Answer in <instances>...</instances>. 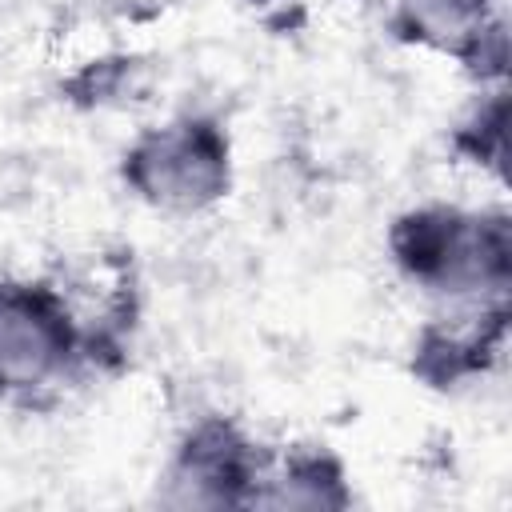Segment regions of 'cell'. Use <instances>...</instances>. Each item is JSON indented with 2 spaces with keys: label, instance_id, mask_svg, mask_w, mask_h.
Listing matches in <instances>:
<instances>
[{
  "label": "cell",
  "instance_id": "obj_1",
  "mask_svg": "<svg viewBox=\"0 0 512 512\" xmlns=\"http://www.w3.org/2000/svg\"><path fill=\"white\" fill-rule=\"evenodd\" d=\"M396 264L440 296H504L508 224L504 216H464L456 208H420L392 228Z\"/></svg>",
  "mask_w": 512,
  "mask_h": 512
},
{
  "label": "cell",
  "instance_id": "obj_2",
  "mask_svg": "<svg viewBox=\"0 0 512 512\" xmlns=\"http://www.w3.org/2000/svg\"><path fill=\"white\" fill-rule=\"evenodd\" d=\"M124 180L156 208L196 212L228 188V140L196 116L152 128L128 148Z\"/></svg>",
  "mask_w": 512,
  "mask_h": 512
},
{
  "label": "cell",
  "instance_id": "obj_3",
  "mask_svg": "<svg viewBox=\"0 0 512 512\" xmlns=\"http://www.w3.org/2000/svg\"><path fill=\"white\" fill-rule=\"evenodd\" d=\"M72 352V316L48 284H0V392L56 380Z\"/></svg>",
  "mask_w": 512,
  "mask_h": 512
},
{
  "label": "cell",
  "instance_id": "obj_4",
  "mask_svg": "<svg viewBox=\"0 0 512 512\" xmlns=\"http://www.w3.org/2000/svg\"><path fill=\"white\" fill-rule=\"evenodd\" d=\"M168 484V504H240L248 500V484H256V464L228 424H204L180 448Z\"/></svg>",
  "mask_w": 512,
  "mask_h": 512
},
{
  "label": "cell",
  "instance_id": "obj_5",
  "mask_svg": "<svg viewBox=\"0 0 512 512\" xmlns=\"http://www.w3.org/2000/svg\"><path fill=\"white\" fill-rule=\"evenodd\" d=\"M396 28L408 40L476 60L500 24H488V0H396Z\"/></svg>",
  "mask_w": 512,
  "mask_h": 512
},
{
  "label": "cell",
  "instance_id": "obj_6",
  "mask_svg": "<svg viewBox=\"0 0 512 512\" xmlns=\"http://www.w3.org/2000/svg\"><path fill=\"white\" fill-rule=\"evenodd\" d=\"M260 504H344L340 472L332 460L300 456L280 480H272V492H260Z\"/></svg>",
  "mask_w": 512,
  "mask_h": 512
}]
</instances>
